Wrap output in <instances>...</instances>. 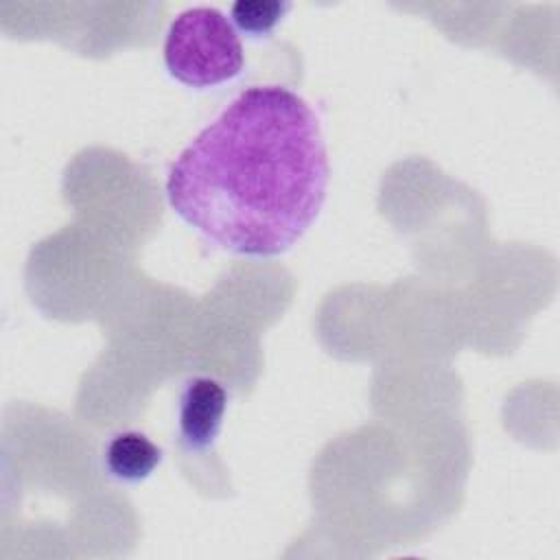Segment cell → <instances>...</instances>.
<instances>
[{
  "instance_id": "obj_1",
  "label": "cell",
  "mask_w": 560,
  "mask_h": 560,
  "mask_svg": "<svg viewBox=\"0 0 560 560\" xmlns=\"http://www.w3.org/2000/svg\"><path fill=\"white\" fill-rule=\"evenodd\" d=\"M328 151L315 109L284 85L238 92L171 162L166 199L208 243L269 258L317 219Z\"/></svg>"
},
{
  "instance_id": "obj_2",
  "label": "cell",
  "mask_w": 560,
  "mask_h": 560,
  "mask_svg": "<svg viewBox=\"0 0 560 560\" xmlns=\"http://www.w3.org/2000/svg\"><path fill=\"white\" fill-rule=\"evenodd\" d=\"M164 66L184 85H221L243 70L241 35L217 7L186 9L166 31Z\"/></svg>"
},
{
  "instance_id": "obj_3",
  "label": "cell",
  "mask_w": 560,
  "mask_h": 560,
  "mask_svg": "<svg viewBox=\"0 0 560 560\" xmlns=\"http://www.w3.org/2000/svg\"><path fill=\"white\" fill-rule=\"evenodd\" d=\"M228 409V389L210 376H190L179 389L177 431L190 453L212 448Z\"/></svg>"
},
{
  "instance_id": "obj_4",
  "label": "cell",
  "mask_w": 560,
  "mask_h": 560,
  "mask_svg": "<svg viewBox=\"0 0 560 560\" xmlns=\"http://www.w3.org/2000/svg\"><path fill=\"white\" fill-rule=\"evenodd\" d=\"M103 462L114 479L138 483L160 466L162 448L140 431H120L105 444Z\"/></svg>"
},
{
  "instance_id": "obj_5",
  "label": "cell",
  "mask_w": 560,
  "mask_h": 560,
  "mask_svg": "<svg viewBox=\"0 0 560 560\" xmlns=\"http://www.w3.org/2000/svg\"><path fill=\"white\" fill-rule=\"evenodd\" d=\"M289 11V2L278 0H236L230 7V20L236 28L252 37L269 35L284 13Z\"/></svg>"
}]
</instances>
